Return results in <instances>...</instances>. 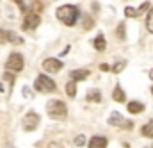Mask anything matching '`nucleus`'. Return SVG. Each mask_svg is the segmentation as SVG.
<instances>
[{"label": "nucleus", "mask_w": 153, "mask_h": 148, "mask_svg": "<svg viewBox=\"0 0 153 148\" xmlns=\"http://www.w3.org/2000/svg\"><path fill=\"white\" fill-rule=\"evenodd\" d=\"M78 16H80V11H78V7H75V5H62V7L57 9V18L64 25H68V27H73L75 25Z\"/></svg>", "instance_id": "f257e3e1"}, {"label": "nucleus", "mask_w": 153, "mask_h": 148, "mask_svg": "<svg viewBox=\"0 0 153 148\" xmlns=\"http://www.w3.org/2000/svg\"><path fill=\"white\" fill-rule=\"evenodd\" d=\"M46 111H48L50 118H55V120H62V118L68 116V107L61 100H50L46 104Z\"/></svg>", "instance_id": "f03ea898"}, {"label": "nucleus", "mask_w": 153, "mask_h": 148, "mask_svg": "<svg viewBox=\"0 0 153 148\" xmlns=\"http://www.w3.org/2000/svg\"><path fill=\"white\" fill-rule=\"evenodd\" d=\"M34 89L39 91V93H52V91L57 89V86H55V82H53L50 77H46V75H38V78H36V82H34Z\"/></svg>", "instance_id": "7ed1b4c3"}, {"label": "nucleus", "mask_w": 153, "mask_h": 148, "mask_svg": "<svg viewBox=\"0 0 153 148\" xmlns=\"http://www.w3.org/2000/svg\"><path fill=\"white\" fill-rule=\"evenodd\" d=\"M5 68H7V72H14V73L22 72L23 70V57H22V54L13 52L9 55V59H7V63H5Z\"/></svg>", "instance_id": "20e7f679"}, {"label": "nucleus", "mask_w": 153, "mask_h": 148, "mask_svg": "<svg viewBox=\"0 0 153 148\" xmlns=\"http://www.w3.org/2000/svg\"><path fill=\"white\" fill-rule=\"evenodd\" d=\"M109 125H112V127H121V129H126V130H132V129H134V123L128 121V120H123V116L117 111H112V114L109 116Z\"/></svg>", "instance_id": "39448f33"}, {"label": "nucleus", "mask_w": 153, "mask_h": 148, "mask_svg": "<svg viewBox=\"0 0 153 148\" xmlns=\"http://www.w3.org/2000/svg\"><path fill=\"white\" fill-rule=\"evenodd\" d=\"M16 4H18V7L22 9V11H29V13H38L43 9V4L39 2V0H14Z\"/></svg>", "instance_id": "423d86ee"}, {"label": "nucleus", "mask_w": 153, "mask_h": 148, "mask_svg": "<svg viewBox=\"0 0 153 148\" xmlns=\"http://www.w3.org/2000/svg\"><path fill=\"white\" fill-rule=\"evenodd\" d=\"M39 121H41V118H39L38 112H34V111L27 112V116L23 118V129L29 130V132H30V130H36L38 125H39Z\"/></svg>", "instance_id": "0eeeda50"}, {"label": "nucleus", "mask_w": 153, "mask_h": 148, "mask_svg": "<svg viewBox=\"0 0 153 148\" xmlns=\"http://www.w3.org/2000/svg\"><path fill=\"white\" fill-rule=\"evenodd\" d=\"M39 23H41V16H39L38 13H27L22 27H23V31H34Z\"/></svg>", "instance_id": "6e6552de"}, {"label": "nucleus", "mask_w": 153, "mask_h": 148, "mask_svg": "<svg viewBox=\"0 0 153 148\" xmlns=\"http://www.w3.org/2000/svg\"><path fill=\"white\" fill-rule=\"evenodd\" d=\"M61 68H62V63H61L59 59H55V57H48V59L43 61V70L48 72V73H55V72H59Z\"/></svg>", "instance_id": "1a4fd4ad"}, {"label": "nucleus", "mask_w": 153, "mask_h": 148, "mask_svg": "<svg viewBox=\"0 0 153 148\" xmlns=\"http://www.w3.org/2000/svg\"><path fill=\"white\" fill-rule=\"evenodd\" d=\"M89 148H107V138H103V136H94V138H91Z\"/></svg>", "instance_id": "9d476101"}, {"label": "nucleus", "mask_w": 153, "mask_h": 148, "mask_svg": "<svg viewBox=\"0 0 153 148\" xmlns=\"http://www.w3.org/2000/svg\"><path fill=\"white\" fill-rule=\"evenodd\" d=\"M70 77H71L73 82H76V80H84V78L89 77V70H73V72L70 73Z\"/></svg>", "instance_id": "9b49d317"}, {"label": "nucleus", "mask_w": 153, "mask_h": 148, "mask_svg": "<svg viewBox=\"0 0 153 148\" xmlns=\"http://www.w3.org/2000/svg\"><path fill=\"white\" fill-rule=\"evenodd\" d=\"M93 45H94V48L96 50H105V46H107V43H105V37H103V34H98V36L94 37V41H93Z\"/></svg>", "instance_id": "f8f14e48"}, {"label": "nucleus", "mask_w": 153, "mask_h": 148, "mask_svg": "<svg viewBox=\"0 0 153 148\" xmlns=\"http://www.w3.org/2000/svg\"><path fill=\"white\" fill-rule=\"evenodd\" d=\"M144 111V105L141 104V102H130L128 104V112H132V114H139V112Z\"/></svg>", "instance_id": "ddd939ff"}, {"label": "nucleus", "mask_w": 153, "mask_h": 148, "mask_svg": "<svg viewBox=\"0 0 153 148\" xmlns=\"http://www.w3.org/2000/svg\"><path fill=\"white\" fill-rule=\"evenodd\" d=\"M112 98H114L116 102H125V100H126V96H125V91H123V89H121L119 86H116V87H114Z\"/></svg>", "instance_id": "4468645a"}, {"label": "nucleus", "mask_w": 153, "mask_h": 148, "mask_svg": "<svg viewBox=\"0 0 153 148\" xmlns=\"http://www.w3.org/2000/svg\"><path fill=\"white\" fill-rule=\"evenodd\" d=\"M7 41H11L14 45H23V37H20L18 34H14L11 31H7Z\"/></svg>", "instance_id": "2eb2a0df"}, {"label": "nucleus", "mask_w": 153, "mask_h": 148, "mask_svg": "<svg viewBox=\"0 0 153 148\" xmlns=\"http://www.w3.org/2000/svg\"><path fill=\"white\" fill-rule=\"evenodd\" d=\"M143 136H146V138H153V120L152 121H148L144 127H143Z\"/></svg>", "instance_id": "dca6fc26"}, {"label": "nucleus", "mask_w": 153, "mask_h": 148, "mask_svg": "<svg viewBox=\"0 0 153 148\" xmlns=\"http://www.w3.org/2000/svg\"><path fill=\"white\" fill-rule=\"evenodd\" d=\"M66 93H68V96H70V98H75V95H76V84L73 82V80L66 84Z\"/></svg>", "instance_id": "f3484780"}, {"label": "nucleus", "mask_w": 153, "mask_h": 148, "mask_svg": "<svg viewBox=\"0 0 153 148\" xmlns=\"http://www.w3.org/2000/svg\"><path fill=\"white\" fill-rule=\"evenodd\" d=\"M87 100L89 102H102V93L100 91H89L87 93Z\"/></svg>", "instance_id": "a211bd4d"}, {"label": "nucleus", "mask_w": 153, "mask_h": 148, "mask_svg": "<svg viewBox=\"0 0 153 148\" xmlns=\"http://www.w3.org/2000/svg\"><path fill=\"white\" fill-rule=\"evenodd\" d=\"M146 29H148V32L153 34V7H152V11L148 13V18H146Z\"/></svg>", "instance_id": "6ab92c4d"}, {"label": "nucleus", "mask_w": 153, "mask_h": 148, "mask_svg": "<svg viewBox=\"0 0 153 148\" xmlns=\"http://www.w3.org/2000/svg\"><path fill=\"white\" fill-rule=\"evenodd\" d=\"M125 66H126V63H125V61H119V63H116V64L112 66V68H111V70H112L114 73H121Z\"/></svg>", "instance_id": "aec40b11"}, {"label": "nucleus", "mask_w": 153, "mask_h": 148, "mask_svg": "<svg viewBox=\"0 0 153 148\" xmlns=\"http://www.w3.org/2000/svg\"><path fill=\"white\" fill-rule=\"evenodd\" d=\"M125 16H128V18H135V16H139V11L134 9V7H126V9H125Z\"/></svg>", "instance_id": "412c9836"}, {"label": "nucleus", "mask_w": 153, "mask_h": 148, "mask_svg": "<svg viewBox=\"0 0 153 148\" xmlns=\"http://www.w3.org/2000/svg\"><path fill=\"white\" fill-rule=\"evenodd\" d=\"M73 143H75L76 147H84V145H85V136H84V134H80V136H76V138H75V141H73Z\"/></svg>", "instance_id": "4be33fe9"}, {"label": "nucleus", "mask_w": 153, "mask_h": 148, "mask_svg": "<svg viewBox=\"0 0 153 148\" xmlns=\"http://www.w3.org/2000/svg\"><path fill=\"white\" fill-rule=\"evenodd\" d=\"M84 29H85V31L93 29V20H91L89 16H84Z\"/></svg>", "instance_id": "5701e85b"}, {"label": "nucleus", "mask_w": 153, "mask_h": 148, "mask_svg": "<svg viewBox=\"0 0 153 148\" xmlns=\"http://www.w3.org/2000/svg\"><path fill=\"white\" fill-rule=\"evenodd\" d=\"M117 37L125 39V23H119V27H117Z\"/></svg>", "instance_id": "b1692460"}, {"label": "nucleus", "mask_w": 153, "mask_h": 148, "mask_svg": "<svg viewBox=\"0 0 153 148\" xmlns=\"http://www.w3.org/2000/svg\"><path fill=\"white\" fill-rule=\"evenodd\" d=\"M23 96H25V98H32V89L25 86V87H23Z\"/></svg>", "instance_id": "393cba45"}, {"label": "nucleus", "mask_w": 153, "mask_h": 148, "mask_svg": "<svg viewBox=\"0 0 153 148\" xmlns=\"http://www.w3.org/2000/svg\"><path fill=\"white\" fill-rule=\"evenodd\" d=\"M4 78H5V80H9V84H11V86L14 84V75H11V72H7V73L4 75Z\"/></svg>", "instance_id": "a878e982"}, {"label": "nucleus", "mask_w": 153, "mask_h": 148, "mask_svg": "<svg viewBox=\"0 0 153 148\" xmlns=\"http://www.w3.org/2000/svg\"><path fill=\"white\" fill-rule=\"evenodd\" d=\"M146 9H150V2H144V4H143V5H141L139 9H137V11H139V14H143V13H144Z\"/></svg>", "instance_id": "bb28decb"}, {"label": "nucleus", "mask_w": 153, "mask_h": 148, "mask_svg": "<svg viewBox=\"0 0 153 148\" xmlns=\"http://www.w3.org/2000/svg\"><path fill=\"white\" fill-rule=\"evenodd\" d=\"M7 41V31H0V45Z\"/></svg>", "instance_id": "cd10ccee"}, {"label": "nucleus", "mask_w": 153, "mask_h": 148, "mask_svg": "<svg viewBox=\"0 0 153 148\" xmlns=\"http://www.w3.org/2000/svg\"><path fill=\"white\" fill-rule=\"evenodd\" d=\"M100 70H102V72H109V70H111V66L103 63V64H100Z\"/></svg>", "instance_id": "c85d7f7f"}, {"label": "nucleus", "mask_w": 153, "mask_h": 148, "mask_svg": "<svg viewBox=\"0 0 153 148\" xmlns=\"http://www.w3.org/2000/svg\"><path fill=\"white\" fill-rule=\"evenodd\" d=\"M68 52H70V46H66V48H64V50H62V54H61V55H66V54H68Z\"/></svg>", "instance_id": "c756f323"}, {"label": "nucleus", "mask_w": 153, "mask_h": 148, "mask_svg": "<svg viewBox=\"0 0 153 148\" xmlns=\"http://www.w3.org/2000/svg\"><path fill=\"white\" fill-rule=\"evenodd\" d=\"M50 148H61V147H59V145H52Z\"/></svg>", "instance_id": "7c9ffc66"}, {"label": "nucleus", "mask_w": 153, "mask_h": 148, "mask_svg": "<svg viewBox=\"0 0 153 148\" xmlns=\"http://www.w3.org/2000/svg\"><path fill=\"white\" fill-rule=\"evenodd\" d=\"M150 78H152V80H153V70H152V72H150Z\"/></svg>", "instance_id": "2f4dec72"}, {"label": "nucleus", "mask_w": 153, "mask_h": 148, "mask_svg": "<svg viewBox=\"0 0 153 148\" xmlns=\"http://www.w3.org/2000/svg\"><path fill=\"white\" fill-rule=\"evenodd\" d=\"M2 91H4V87H2V84H0V93H2Z\"/></svg>", "instance_id": "473e14b6"}, {"label": "nucleus", "mask_w": 153, "mask_h": 148, "mask_svg": "<svg viewBox=\"0 0 153 148\" xmlns=\"http://www.w3.org/2000/svg\"><path fill=\"white\" fill-rule=\"evenodd\" d=\"M152 93H153V86H152Z\"/></svg>", "instance_id": "72a5a7b5"}, {"label": "nucleus", "mask_w": 153, "mask_h": 148, "mask_svg": "<svg viewBox=\"0 0 153 148\" xmlns=\"http://www.w3.org/2000/svg\"><path fill=\"white\" fill-rule=\"evenodd\" d=\"M152 148H153V147H152Z\"/></svg>", "instance_id": "f704fd0d"}]
</instances>
